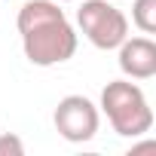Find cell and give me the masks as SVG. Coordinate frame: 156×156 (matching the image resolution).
<instances>
[{
	"label": "cell",
	"mask_w": 156,
	"mask_h": 156,
	"mask_svg": "<svg viewBox=\"0 0 156 156\" xmlns=\"http://www.w3.org/2000/svg\"><path fill=\"white\" fill-rule=\"evenodd\" d=\"M101 113L119 138H141L153 129V107L144 89L132 80H113L101 89Z\"/></svg>",
	"instance_id": "obj_2"
},
{
	"label": "cell",
	"mask_w": 156,
	"mask_h": 156,
	"mask_svg": "<svg viewBox=\"0 0 156 156\" xmlns=\"http://www.w3.org/2000/svg\"><path fill=\"white\" fill-rule=\"evenodd\" d=\"M19 34L25 58L34 67H55L73 58L76 52V28L67 22L64 9L55 0H28L19 9Z\"/></svg>",
	"instance_id": "obj_1"
},
{
	"label": "cell",
	"mask_w": 156,
	"mask_h": 156,
	"mask_svg": "<svg viewBox=\"0 0 156 156\" xmlns=\"http://www.w3.org/2000/svg\"><path fill=\"white\" fill-rule=\"evenodd\" d=\"M0 156H25V141L16 132H3L0 135Z\"/></svg>",
	"instance_id": "obj_7"
},
{
	"label": "cell",
	"mask_w": 156,
	"mask_h": 156,
	"mask_svg": "<svg viewBox=\"0 0 156 156\" xmlns=\"http://www.w3.org/2000/svg\"><path fill=\"white\" fill-rule=\"evenodd\" d=\"M55 3H70V0H55Z\"/></svg>",
	"instance_id": "obj_8"
},
{
	"label": "cell",
	"mask_w": 156,
	"mask_h": 156,
	"mask_svg": "<svg viewBox=\"0 0 156 156\" xmlns=\"http://www.w3.org/2000/svg\"><path fill=\"white\" fill-rule=\"evenodd\" d=\"M55 132L70 141V144H86L95 138L98 126H101V110L98 104H92L86 95H64L52 113Z\"/></svg>",
	"instance_id": "obj_4"
},
{
	"label": "cell",
	"mask_w": 156,
	"mask_h": 156,
	"mask_svg": "<svg viewBox=\"0 0 156 156\" xmlns=\"http://www.w3.org/2000/svg\"><path fill=\"white\" fill-rule=\"evenodd\" d=\"M116 49H119V70L129 80L156 76V43L150 37H126Z\"/></svg>",
	"instance_id": "obj_5"
},
{
	"label": "cell",
	"mask_w": 156,
	"mask_h": 156,
	"mask_svg": "<svg viewBox=\"0 0 156 156\" xmlns=\"http://www.w3.org/2000/svg\"><path fill=\"white\" fill-rule=\"evenodd\" d=\"M132 22L141 34L156 31V0H135L132 3Z\"/></svg>",
	"instance_id": "obj_6"
},
{
	"label": "cell",
	"mask_w": 156,
	"mask_h": 156,
	"mask_svg": "<svg viewBox=\"0 0 156 156\" xmlns=\"http://www.w3.org/2000/svg\"><path fill=\"white\" fill-rule=\"evenodd\" d=\"M76 28L95 49H116L129 37V19L107 0H83L76 9Z\"/></svg>",
	"instance_id": "obj_3"
}]
</instances>
